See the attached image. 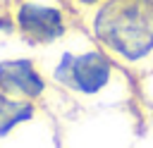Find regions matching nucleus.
Masks as SVG:
<instances>
[{"instance_id": "nucleus-1", "label": "nucleus", "mask_w": 153, "mask_h": 148, "mask_svg": "<svg viewBox=\"0 0 153 148\" xmlns=\"http://www.w3.org/2000/svg\"><path fill=\"white\" fill-rule=\"evenodd\" d=\"M93 31L124 60H141L153 50V0H110L96 14Z\"/></svg>"}, {"instance_id": "nucleus-2", "label": "nucleus", "mask_w": 153, "mask_h": 148, "mask_svg": "<svg viewBox=\"0 0 153 148\" xmlns=\"http://www.w3.org/2000/svg\"><path fill=\"white\" fill-rule=\"evenodd\" d=\"M55 76L76 93L96 95L98 91H103L108 86V81L112 76V64L103 53H96V50L76 55V57L65 55Z\"/></svg>"}, {"instance_id": "nucleus-3", "label": "nucleus", "mask_w": 153, "mask_h": 148, "mask_svg": "<svg viewBox=\"0 0 153 148\" xmlns=\"http://www.w3.org/2000/svg\"><path fill=\"white\" fill-rule=\"evenodd\" d=\"M14 24L24 38L31 43H53L65 33V14L55 5L43 2H22L14 14Z\"/></svg>"}, {"instance_id": "nucleus-4", "label": "nucleus", "mask_w": 153, "mask_h": 148, "mask_svg": "<svg viewBox=\"0 0 153 148\" xmlns=\"http://www.w3.org/2000/svg\"><path fill=\"white\" fill-rule=\"evenodd\" d=\"M0 91L22 100H36L45 91V79L26 57L0 62Z\"/></svg>"}, {"instance_id": "nucleus-5", "label": "nucleus", "mask_w": 153, "mask_h": 148, "mask_svg": "<svg viewBox=\"0 0 153 148\" xmlns=\"http://www.w3.org/2000/svg\"><path fill=\"white\" fill-rule=\"evenodd\" d=\"M33 115H36V107L31 100L12 98L0 91V136H7L19 124L33 119Z\"/></svg>"}, {"instance_id": "nucleus-6", "label": "nucleus", "mask_w": 153, "mask_h": 148, "mask_svg": "<svg viewBox=\"0 0 153 148\" xmlns=\"http://www.w3.org/2000/svg\"><path fill=\"white\" fill-rule=\"evenodd\" d=\"M81 5H96V2H100V0H79Z\"/></svg>"}]
</instances>
